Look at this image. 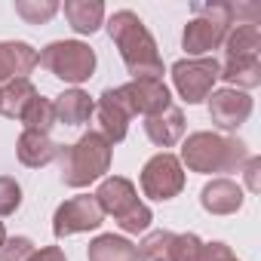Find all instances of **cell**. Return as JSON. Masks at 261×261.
<instances>
[{
  "label": "cell",
  "instance_id": "1",
  "mask_svg": "<svg viewBox=\"0 0 261 261\" xmlns=\"http://www.w3.org/2000/svg\"><path fill=\"white\" fill-rule=\"evenodd\" d=\"M108 31H111V40L120 46L123 65L133 74V80H160L163 77V62L157 56V43L136 13H129V10L114 13L108 22Z\"/></svg>",
  "mask_w": 261,
  "mask_h": 261
},
{
  "label": "cell",
  "instance_id": "2",
  "mask_svg": "<svg viewBox=\"0 0 261 261\" xmlns=\"http://www.w3.org/2000/svg\"><path fill=\"white\" fill-rule=\"evenodd\" d=\"M59 166H62V181L71 188H86L89 181L101 178L111 166V145L98 133H86L80 142L59 148Z\"/></svg>",
  "mask_w": 261,
  "mask_h": 261
},
{
  "label": "cell",
  "instance_id": "3",
  "mask_svg": "<svg viewBox=\"0 0 261 261\" xmlns=\"http://www.w3.org/2000/svg\"><path fill=\"white\" fill-rule=\"evenodd\" d=\"M246 160V145L215 133H194L181 148V163L191 172H233Z\"/></svg>",
  "mask_w": 261,
  "mask_h": 261
},
{
  "label": "cell",
  "instance_id": "4",
  "mask_svg": "<svg viewBox=\"0 0 261 261\" xmlns=\"http://www.w3.org/2000/svg\"><path fill=\"white\" fill-rule=\"evenodd\" d=\"M92 197L98 200L101 212H105V215H114L117 224H120L126 233H142V230H148V224H151V209L139 200L136 185L129 181V178H120V175L105 178Z\"/></svg>",
  "mask_w": 261,
  "mask_h": 261
},
{
  "label": "cell",
  "instance_id": "5",
  "mask_svg": "<svg viewBox=\"0 0 261 261\" xmlns=\"http://www.w3.org/2000/svg\"><path fill=\"white\" fill-rule=\"evenodd\" d=\"M230 7L227 4H197L194 7V22L185 28V49L188 56L200 59L203 53L215 49L227 28H230Z\"/></svg>",
  "mask_w": 261,
  "mask_h": 261
},
{
  "label": "cell",
  "instance_id": "6",
  "mask_svg": "<svg viewBox=\"0 0 261 261\" xmlns=\"http://www.w3.org/2000/svg\"><path fill=\"white\" fill-rule=\"evenodd\" d=\"M37 65H43L65 83H83L95 71V53L80 40H59L37 56Z\"/></svg>",
  "mask_w": 261,
  "mask_h": 261
},
{
  "label": "cell",
  "instance_id": "7",
  "mask_svg": "<svg viewBox=\"0 0 261 261\" xmlns=\"http://www.w3.org/2000/svg\"><path fill=\"white\" fill-rule=\"evenodd\" d=\"M172 80L175 89L188 105H197L209 98L215 80H218V62L215 59H181L172 65Z\"/></svg>",
  "mask_w": 261,
  "mask_h": 261
},
{
  "label": "cell",
  "instance_id": "8",
  "mask_svg": "<svg viewBox=\"0 0 261 261\" xmlns=\"http://www.w3.org/2000/svg\"><path fill=\"white\" fill-rule=\"evenodd\" d=\"M185 188V166L172 154H157L142 169V191L151 200H172Z\"/></svg>",
  "mask_w": 261,
  "mask_h": 261
},
{
  "label": "cell",
  "instance_id": "9",
  "mask_svg": "<svg viewBox=\"0 0 261 261\" xmlns=\"http://www.w3.org/2000/svg\"><path fill=\"white\" fill-rule=\"evenodd\" d=\"M105 212L98 206V200L92 194H80V197H71L68 203H62L56 209V218H53V233L62 240V237H71V233H83V230H95L101 224Z\"/></svg>",
  "mask_w": 261,
  "mask_h": 261
},
{
  "label": "cell",
  "instance_id": "10",
  "mask_svg": "<svg viewBox=\"0 0 261 261\" xmlns=\"http://www.w3.org/2000/svg\"><path fill=\"white\" fill-rule=\"evenodd\" d=\"M117 95L123 98V105L129 108V114H145L154 117L163 108H169V89L163 80H133L117 89Z\"/></svg>",
  "mask_w": 261,
  "mask_h": 261
},
{
  "label": "cell",
  "instance_id": "11",
  "mask_svg": "<svg viewBox=\"0 0 261 261\" xmlns=\"http://www.w3.org/2000/svg\"><path fill=\"white\" fill-rule=\"evenodd\" d=\"M95 114V123H98V136L108 142V145H117L126 139V126H129V108L123 105V98L117 95V89H105L98 105L92 108Z\"/></svg>",
  "mask_w": 261,
  "mask_h": 261
},
{
  "label": "cell",
  "instance_id": "12",
  "mask_svg": "<svg viewBox=\"0 0 261 261\" xmlns=\"http://www.w3.org/2000/svg\"><path fill=\"white\" fill-rule=\"evenodd\" d=\"M252 114V98L240 89H218L209 98V117L221 129H237Z\"/></svg>",
  "mask_w": 261,
  "mask_h": 261
},
{
  "label": "cell",
  "instance_id": "13",
  "mask_svg": "<svg viewBox=\"0 0 261 261\" xmlns=\"http://www.w3.org/2000/svg\"><path fill=\"white\" fill-rule=\"evenodd\" d=\"M37 68V53L22 40H0V83L28 80Z\"/></svg>",
  "mask_w": 261,
  "mask_h": 261
},
{
  "label": "cell",
  "instance_id": "14",
  "mask_svg": "<svg viewBox=\"0 0 261 261\" xmlns=\"http://www.w3.org/2000/svg\"><path fill=\"white\" fill-rule=\"evenodd\" d=\"M200 203L212 215H230V212H237L243 206V188L237 181H230V178H215L212 185L203 188Z\"/></svg>",
  "mask_w": 261,
  "mask_h": 261
},
{
  "label": "cell",
  "instance_id": "15",
  "mask_svg": "<svg viewBox=\"0 0 261 261\" xmlns=\"http://www.w3.org/2000/svg\"><path fill=\"white\" fill-rule=\"evenodd\" d=\"M145 133H148V139H151L154 145L172 148V145L181 142V136H185V117H181V111H178L175 105H169V108H163L160 114L148 117Z\"/></svg>",
  "mask_w": 261,
  "mask_h": 261
},
{
  "label": "cell",
  "instance_id": "16",
  "mask_svg": "<svg viewBox=\"0 0 261 261\" xmlns=\"http://www.w3.org/2000/svg\"><path fill=\"white\" fill-rule=\"evenodd\" d=\"M56 157H59V145L46 133H31V129L22 133V139H19V160L25 166L40 169V166H49Z\"/></svg>",
  "mask_w": 261,
  "mask_h": 261
},
{
  "label": "cell",
  "instance_id": "17",
  "mask_svg": "<svg viewBox=\"0 0 261 261\" xmlns=\"http://www.w3.org/2000/svg\"><path fill=\"white\" fill-rule=\"evenodd\" d=\"M92 108H95V101L83 89H68L53 101L56 123H65V126H83L92 117Z\"/></svg>",
  "mask_w": 261,
  "mask_h": 261
},
{
  "label": "cell",
  "instance_id": "18",
  "mask_svg": "<svg viewBox=\"0 0 261 261\" xmlns=\"http://www.w3.org/2000/svg\"><path fill=\"white\" fill-rule=\"evenodd\" d=\"M258 49H261V31L252 22H237V28L224 34V59L258 56Z\"/></svg>",
  "mask_w": 261,
  "mask_h": 261
},
{
  "label": "cell",
  "instance_id": "19",
  "mask_svg": "<svg viewBox=\"0 0 261 261\" xmlns=\"http://www.w3.org/2000/svg\"><path fill=\"white\" fill-rule=\"evenodd\" d=\"M65 19L71 22L74 31L92 34V31H98V25L105 19V7L98 0H68L65 4Z\"/></svg>",
  "mask_w": 261,
  "mask_h": 261
},
{
  "label": "cell",
  "instance_id": "20",
  "mask_svg": "<svg viewBox=\"0 0 261 261\" xmlns=\"http://www.w3.org/2000/svg\"><path fill=\"white\" fill-rule=\"evenodd\" d=\"M37 95H40V92L34 89L31 80H13V83H7L4 89H0V114L19 120V117L25 114V108H28Z\"/></svg>",
  "mask_w": 261,
  "mask_h": 261
},
{
  "label": "cell",
  "instance_id": "21",
  "mask_svg": "<svg viewBox=\"0 0 261 261\" xmlns=\"http://www.w3.org/2000/svg\"><path fill=\"white\" fill-rule=\"evenodd\" d=\"M218 77L227 83H237L243 89H252L261 83V65L258 56H243V59H224V65H218Z\"/></svg>",
  "mask_w": 261,
  "mask_h": 261
},
{
  "label": "cell",
  "instance_id": "22",
  "mask_svg": "<svg viewBox=\"0 0 261 261\" xmlns=\"http://www.w3.org/2000/svg\"><path fill=\"white\" fill-rule=\"evenodd\" d=\"M89 261H139V258H136V246L129 240L105 233L89 246Z\"/></svg>",
  "mask_w": 261,
  "mask_h": 261
},
{
  "label": "cell",
  "instance_id": "23",
  "mask_svg": "<svg viewBox=\"0 0 261 261\" xmlns=\"http://www.w3.org/2000/svg\"><path fill=\"white\" fill-rule=\"evenodd\" d=\"M172 243H175L172 230H154L139 243L136 258L139 261H172Z\"/></svg>",
  "mask_w": 261,
  "mask_h": 261
},
{
  "label": "cell",
  "instance_id": "24",
  "mask_svg": "<svg viewBox=\"0 0 261 261\" xmlns=\"http://www.w3.org/2000/svg\"><path fill=\"white\" fill-rule=\"evenodd\" d=\"M19 120H22V126H25V129H31V133H46V136H49V129L56 126L53 101H49V98H43V95H37V98L25 108V114H22Z\"/></svg>",
  "mask_w": 261,
  "mask_h": 261
},
{
  "label": "cell",
  "instance_id": "25",
  "mask_svg": "<svg viewBox=\"0 0 261 261\" xmlns=\"http://www.w3.org/2000/svg\"><path fill=\"white\" fill-rule=\"evenodd\" d=\"M22 203V188L16 178L0 175V215H13Z\"/></svg>",
  "mask_w": 261,
  "mask_h": 261
},
{
  "label": "cell",
  "instance_id": "26",
  "mask_svg": "<svg viewBox=\"0 0 261 261\" xmlns=\"http://www.w3.org/2000/svg\"><path fill=\"white\" fill-rule=\"evenodd\" d=\"M200 237L194 233H175V243H172V261H197L200 258Z\"/></svg>",
  "mask_w": 261,
  "mask_h": 261
},
{
  "label": "cell",
  "instance_id": "27",
  "mask_svg": "<svg viewBox=\"0 0 261 261\" xmlns=\"http://www.w3.org/2000/svg\"><path fill=\"white\" fill-rule=\"evenodd\" d=\"M34 255V243L28 237H10L0 246V261H28Z\"/></svg>",
  "mask_w": 261,
  "mask_h": 261
},
{
  "label": "cell",
  "instance_id": "28",
  "mask_svg": "<svg viewBox=\"0 0 261 261\" xmlns=\"http://www.w3.org/2000/svg\"><path fill=\"white\" fill-rule=\"evenodd\" d=\"M16 13L22 16V19H28V22H46V19H53L56 13H59V7L56 4H28V0H22V4H16Z\"/></svg>",
  "mask_w": 261,
  "mask_h": 261
},
{
  "label": "cell",
  "instance_id": "29",
  "mask_svg": "<svg viewBox=\"0 0 261 261\" xmlns=\"http://www.w3.org/2000/svg\"><path fill=\"white\" fill-rule=\"evenodd\" d=\"M197 261H237V255L224 246V243H206L200 249V258Z\"/></svg>",
  "mask_w": 261,
  "mask_h": 261
},
{
  "label": "cell",
  "instance_id": "30",
  "mask_svg": "<svg viewBox=\"0 0 261 261\" xmlns=\"http://www.w3.org/2000/svg\"><path fill=\"white\" fill-rule=\"evenodd\" d=\"M28 261H68V258H65V252H62L59 246H46V249H40V252L34 249V255H31Z\"/></svg>",
  "mask_w": 261,
  "mask_h": 261
},
{
  "label": "cell",
  "instance_id": "31",
  "mask_svg": "<svg viewBox=\"0 0 261 261\" xmlns=\"http://www.w3.org/2000/svg\"><path fill=\"white\" fill-rule=\"evenodd\" d=\"M258 169H261V160L252 157L246 163V181H249V191H258Z\"/></svg>",
  "mask_w": 261,
  "mask_h": 261
},
{
  "label": "cell",
  "instance_id": "32",
  "mask_svg": "<svg viewBox=\"0 0 261 261\" xmlns=\"http://www.w3.org/2000/svg\"><path fill=\"white\" fill-rule=\"evenodd\" d=\"M7 243V230H4V221H0V246Z\"/></svg>",
  "mask_w": 261,
  "mask_h": 261
}]
</instances>
